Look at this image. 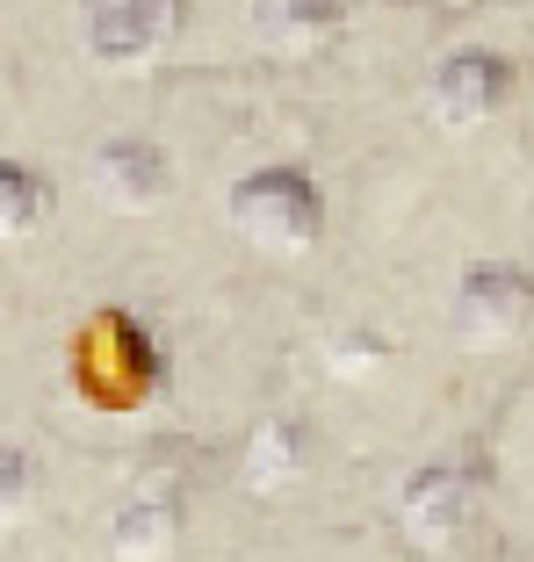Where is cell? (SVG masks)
Masks as SVG:
<instances>
[{
    "label": "cell",
    "mask_w": 534,
    "mask_h": 562,
    "mask_svg": "<svg viewBox=\"0 0 534 562\" xmlns=\"http://www.w3.org/2000/svg\"><path fill=\"white\" fill-rule=\"evenodd\" d=\"M73 382L101 412H137L159 390V347L145 339L131 311H94L73 339Z\"/></svg>",
    "instance_id": "6da1fadb"
},
{
    "label": "cell",
    "mask_w": 534,
    "mask_h": 562,
    "mask_svg": "<svg viewBox=\"0 0 534 562\" xmlns=\"http://www.w3.org/2000/svg\"><path fill=\"white\" fill-rule=\"evenodd\" d=\"M232 224L260 252H311L325 232V202L303 166H260L232 188Z\"/></svg>",
    "instance_id": "7a4b0ae2"
},
{
    "label": "cell",
    "mask_w": 534,
    "mask_h": 562,
    "mask_svg": "<svg viewBox=\"0 0 534 562\" xmlns=\"http://www.w3.org/2000/svg\"><path fill=\"white\" fill-rule=\"evenodd\" d=\"M188 513V462L174 440H152L131 469V491H123V513H116V555L123 562H159L167 541L181 533Z\"/></svg>",
    "instance_id": "3957f363"
},
{
    "label": "cell",
    "mask_w": 534,
    "mask_h": 562,
    "mask_svg": "<svg viewBox=\"0 0 534 562\" xmlns=\"http://www.w3.org/2000/svg\"><path fill=\"white\" fill-rule=\"evenodd\" d=\"M87 15V50L101 66H145L181 36L188 0H80Z\"/></svg>",
    "instance_id": "277c9868"
},
{
    "label": "cell",
    "mask_w": 534,
    "mask_h": 562,
    "mask_svg": "<svg viewBox=\"0 0 534 562\" xmlns=\"http://www.w3.org/2000/svg\"><path fill=\"white\" fill-rule=\"evenodd\" d=\"M527 317H534V281L520 267L485 260V267H469L463 289H455V331H463L469 347H499Z\"/></svg>",
    "instance_id": "5b68a950"
},
{
    "label": "cell",
    "mask_w": 534,
    "mask_h": 562,
    "mask_svg": "<svg viewBox=\"0 0 534 562\" xmlns=\"http://www.w3.org/2000/svg\"><path fill=\"white\" fill-rule=\"evenodd\" d=\"M513 94V66H505L499 50H455L448 66L434 72V123L448 131H477L491 123Z\"/></svg>",
    "instance_id": "8992f818"
},
{
    "label": "cell",
    "mask_w": 534,
    "mask_h": 562,
    "mask_svg": "<svg viewBox=\"0 0 534 562\" xmlns=\"http://www.w3.org/2000/svg\"><path fill=\"white\" fill-rule=\"evenodd\" d=\"M87 181H94V195L109 202V210H152L159 188H167V159H159V145H145V137H109V145L94 151V166H87Z\"/></svg>",
    "instance_id": "52a82bcc"
},
{
    "label": "cell",
    "mask_w": 534,
    "mask_h": 562,
    "mask_svg": "<svg viewBox=\"0 0 534 562\" xmlns=\"http://www.w3.org/2000/svg\"><path fill=\"white\" fill-rule=\"evenodd\" d=\"M463 505H469V491H463V476H455V469H419V476L404 483V497H398V519H404V533H412V541L448 548L455 527H463Z\"/></svg>",
    "instance_id": "ba28073f"
},
{
    "label": "cell",
    "mask_w": 534,
    "mask_h": 562,
    "mask_svg": "<svg viewBox=\"0 0 534 562\" xmlns=\"http://www.w3.org/2000/svg\"><path fill=\"white\" fill-rule=\"evenodd\" d=\"M260 30L275 50H318L340 30V0H260Z\"/></svg>",
    "instance_id": "9c48e42d"
},
{
    "label": "cell",
    "mask_w": 534,
    "mask_h": 562,
    "mask_svg": "<svg viewBox=\"0 0 534 562\" xmlns=\"http://www.w3.org/2000/svg\"><path fill=\"white\" fill-rule=\"evenodd\" d=\"M246 483L253 491H282V483H297V469H303V432L289 426V418H267V426H253V440H246Z\"/></svg>",
    "instance_id": "30bf717a"
},
{
    "label": "cell",
    "mask_w": 534,
    "mask_h": 562,
    "mask_svg": "<svg viewBox=\"0 0 534 562\" xmlns=\"http://www.w3.org/2000/svg\"><path fill=\"white\" fill-rule=\"evenodd\" d=\"M44 216H51V181L30 173V166H15V159H0V238L36 232Z\"/></svg>",
    "instance_id": "8fae6325"
},
{
    "label": "cell",
    "mask_w": 534,
    "mask_h": 562,
    "mask_svg": "<svg viewBox=\"0 0 534 562\" xmlns=\"http://www.w3.org/2000/svg\"><path fill=\"white\" fill-rule=\"evenodd\" d=\"M22 505H30V454L0 447V527L22 519Z\"/></svg>",
    "instance_id": "7c38bea8"
}]
</instances>
